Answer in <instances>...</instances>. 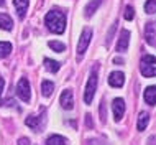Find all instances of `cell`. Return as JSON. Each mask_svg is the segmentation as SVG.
Here are the masks:
<instances>
[{"label":"cell","mask_w":156,"mask_h":145,"mask_svg":"<svg viewBox=\"0 0 156 145\" xmlns=\"http://www.w3.org/2000/svg\"><path fill=\"white\" fill-rule=\"evenodd\" d=\"M100 3H102V0H90V2L86 5V8H84V15H86V17L94 15L95 10L100 7Z\"/></svg>","instance_id":"obj_13"},{"label":"cell","mask_w":156,"mask_h":145,"mask_svg":"<svg viewBox=\"0 0 156 145\" xmlns=\"http://www.w3.org/2000/svg\"><path fill=\"white\" fill-rule=\"evenodd\" d=\"M108 84L113 87H122L125 84V74L122 71H113L108 78Z\"/></svg>","instance_id":"obj_10"},{"label":"cell","mask_w":156,"mask_h":145,"mask_svg":"<svg viewBox=\"0 0 156 145\" xmlns=\"http://www.w3.org/2000/svg\"><path fill=\"white\" fill-rule=\"evenodd\" d=\"M133 17H135V8L133 7H130V5H126L125 8V20H133Z\"/></svg>","instance_id":"obj_23"},{"label":"cell","mask_w":156,"mask_h":145,"mask_svg":"<svg viewBox=\"0 0 156 145\" xmlns=\"http://www.w3.org/2000/svg\"><path fill=\"white\" fill-rule=\"evenodd\" d=\"M86 125L89 127V129H92V127H94V122H92V117L89 116V114L86 116Z\"/></svg>","instance_id":"obj_25"},{"label":"cell","mask_w":156,"mask_h":145,"mask_svg":"<svg viewBox=\"0 0 156 145\" xmlns=\"http://www.w3.org/2000/svg\"><path fill=\"white\" fill-rule=\"evenodd\" d=\"M148 122H150V114L148 112H141L140 117H138V124H136L138 130H145L146 127H148Z\"/></svg>","instance_id":"obj_16"},{"label":"cell","mask_w":156,"mask_h":145,"mask_svg":"<svg viewBox=\"0 0 156 145\" xmlns=\"http://www.w3.org/2000/svg\"><path fill=\"white\" fill-rule=\"evenodd\" d=\"M44 122H46V110L41 109V116H30L25 119V124H27L28 127H31L35 132H41L44 127Z\"/></svg>","instance_id":"obj_4"},{"label":"cell","mask_w":156,"mask_h":145,"mask_svg":"<svg viewBox=\"0 0 156 145\" xmlns=\"http://www.w3.org/2000/svg\"><path fill=\"white\" fill-rule=\"evenodd\" d=\"M5 5V0H0V7H3Z\"/></svg>","instance_id":"obj_29"},{"label":"cell","mask_w":156,"mask_h":145,"mask_svg":"<svg viewBox=\"0 0 156 145\" xmlns=\"http://www.w3.org/2000/svg\"><path fill=\"white\" fill-rule=\"evenodd\" d=\"M112 109H113V117H115V121H122V117H123V114H125V101L122 99V97L113 99Z\"/></svg>","instance_id":"obj_7"},{"label":"cell","mask_w":156,"mask_h":145,"mask_svg":"<svg viewBox=\"0 0 156 145\" xmlns=\"http://www.w3.org/2000/svg\"><path fill=\"white\" fill-rule=\"evenodd\" d=\"M128 45H130V32L128 30H122L119 43H117V51L123 53V51H126V48H128Z\"/></svg>","instance_id":"obj_9"},{"label":"cell","mask_w":156,"mask_h":145,"mask_svg":"<svg viewBox=\"0 0 156 145\" xmlns=\"http://www.w3.org/2000/svg\"><path fill=\"white\" fill-rule=\"evenodd\" d=\"M44 25L48 27L49 32L56 33V35H61L66 30V15L59 10H51L48 12L44 17Z\"/></svg>","instance_id":"obj_1"},{"label":"cell","mask_w":156,"mask_h":145,"mask_svg":"<svg viewBox=\"0 0 156 145\" xmlns=\"http://www.w3.org/2000/svg\"><path fill=\"white\" fill-rule=\"evenodd\" d=\"M41 91H43L44 97H49L54 91V84L51 83V81H43V83H41Z\"/></svg>","instance_id":"obj_17"},{"label":"cell","mask_w":156,"mask_h":145,"mask_svg":"<svg viewBox=\"0 0 156 145\" xmlns=\"http://www.w3.org/2000/svg\"><path fill=\"white\" fill-rule=\"evenodd\" d=\"M18 145H30V139H27V137H22L18 140Z\"/></svg>","instance_id":"obj_27"},{"label":"cell","mask_w":156,"mask_h":145,"mask_svg":"<svg viewBox=\"0 0 156 145\" xmlns=\"http://www.w3.org/2000/svg\"><path fill=\"white\" fill-rule=\"evenodd\" d=\"M0 28L2 30H7V32H10L12 28H13V22H12V18L5 13H0Z\"/></svg>","instance_id":"obj_15"},{"label":"cell","mask_w":156,"mask_h":145,"mask_svg":"<svg viewBox=\"0 0 156 145\" xmlns=\"http://www.w3.org/2000/svg\"><path fill=\"white\" fill-rule=\"evenodd\" d=\"M97 69H99V66H94V68H92V72H90V76H89V81H87L86 92H84V101H86V104H90L92 99H94L95 89H97Z\"/></svg>","instance_id":"obj_2"},{"label":"cell","mask_w":156,"mask_h":145,"mask_svg":"<svg viewBox=\"0 0 156 145\" xmlns=\"http://www.w3.org/2000/svg\"><path fill=\"white\" fill-rule=\"evenodd\" d=\"M99 112H100V121L105 122V117H107V110H105V102H104V101L100 102V109H99Z\"/></svg>","instance_id":"obj_24"},{"label":"cell","mask_w":156,"mask_h":145,"mask_svg":"<svg viewBox=\"0 0 156 145\" xmlns=\"http://www.w3.org/2000/svg\"><path fill=\"white\" fill-rule=\"evenodd\" d=\"M145 38L148 41V45L153 46L154 45V38H156V23L154 22H148L145 27Z\"/></svg>","instance_id":"obj_11"},{"label":"cell","mask_w":156,"mask_h":145,"mask_svg":"<svg viewBox=\"0 0 156 145\" xmlns=\"http://www.w3.org/2000/svg\"><path fill=\"white\" fill-rule=\"evenodd\" d=\"M145 101H146V104L154 106V102H156V87L154 86L146 87V91H145Z\"/></svg>","instance_id":"obj_14"},{"label":"cell","mask_w":156,"mask_h":145,"mask_svg":"<svg viewBox=\"0 0 156 145\" xmlns=\"http://www.w3.org/2000/svg\"><path fill=\"white\" fill-rule=\"evenodd\" d=\"M16 94L23 102H30L31 99V91H30V81L27 78H22L18 81V86H16Z\"/></svg>","instance_id":"obj_6"},{"label":"cell","mask_w":156,"mask_h":145,"mask_svg":"<svg viewBox=\"0 0 156 145\" xmlns=\"http://www.w3.org/2000/svg\"><path fill=\"white\" fill-rule=\"evenodd\" d=\"M44 66H46V69L51 71V72H58V71H59V68H61L59 63H58V61H53V59H49V58L44 59Z\"/></svg>","instance_id":"obj_19"},{"label":"cell","mask_w":156,"mask_h":145,"mask_svg":"<svg viewBox=\"0 0 156 145\" xmlns=\"http://www.w3.org/2000/svg\"><path fill=\"white\" fill-rule=\"evenodd\" d=\"M49 48L53 51H56V53H62V51H66V45L64 43H59V41H49Z\"/></svg>","instance_id":"obj_21"},{"label":"cell","mask_w":156,"mask_h":145,"mask_svg":"<svg viewBox=\"0 0 156 145\" xmlns=\"http://www.w3.org/2000/svg\"><path fill=\"white\" fill-rule=\"evenodd\" d=\"M115 63H119V65H122V63H123V59H122V58H115Z\"/></svg>","instance_id":"obj_28"},{"label":"cell","mask_w":156,"mask_h":145,"mask_svg":"<svg viewBox=\"0 0 156 145\" xmlns=\"http://www.w3.org/2000/svg\"><path fill=\"white\" fill-rule=\"evenodd\" d=\"M90 40H92V30L90 28H84L82 33H81V38H79V43H77V56L79 58L86 53L87 46L90 45Z\"/></svg>","instance_id":"obj_5"},{"label":"cell","mask_w":156,"mask_h":145,"mask_svg":"<svg viewBox=\"0 0 156 145\" xmlns=\"http://www.w3.org/2000/svg\"><path fill=\"white\" fill-rule=\"evenodd\" d=\"M141 74L145 76V78H153L156 74V59L153 54H145V56L141 58Z\"/></svg>","instance_id":"obj_3"},{"label":"cell","mask_w":156,"mask_h":145,"mask_svg":"<svg viewBox=\"0 0 156 145\" xmlns=\"http://www.w3.org/2000/svg\"><path fill=\"white\" fill-rule=\"evenodd\" d=\"M28 2L30 0H13V5L16 8V13H18L20 18H25V15H27V10H28Z\"/></svg>","instance_id":"obj_12"},{"label":"cell","mask_w":156,"mask_h":145,"mask_svg":"<svg viewBox=\"0 0 156 145\" xmlns=\"http://www.w3.org/2000/svg\"><path fill=\"white\" fill-rule=\"evenodd\" d=\"M145 10H146V13H154L156 12V0H148V2L145 3Z\"/></svg>","instance_id":"obj_22"},{"label":"cell","mask_w":156,"mask_h":145,"mask_svg":"<svg viewBox=\"0 0 156 145\" xmlns=\"http://www.w3.org/2000/svg\"><path fill=\"white\" fill-rule=\"evenodd\" d=\"M3 86H5V81L0 76V104H2V92H3Z\"/></svg>","instance_id":"obj_26"},{"label":"cell","mask_w":156,"mask_h":145,"mask_svg":"<svg viewBox=\"0 0 156 145\" xmlns=\"http://www.w3.org/2000/svg\"><path fill=\"white\" fill-rule=\"evenodd\" d=\"M59 101H61V106H62L66 110H71V109L74 107V96H73V91H71V89L62 91Z\"/></svg>","instance_id":"obj_8"},{"label":"cell","mask_w":156,"mask_h":145,"mask_svg":"<svg viewBox=\"0 0 156 145\" xmlns=\"http://www.w3.org/2000/svg\"><path fill=\"white\" fill-rule=\"evenodd\" d=\"M66 143L67 140L64 137H61V135H51L46 140V145H66Z\"/></svg>","instance_id":"obj_18"},{"label":"cell","mask_w":156,"mask_h":145,"mask_svg":"<svg viewBox=\"0 0 156 145\" xmlns=\"http://www.w3.org/2000/svg\"><path fill=\"white\" fill-rule=\"evenodd\" d=\"M12 53V45L8 41H0V58H7Z\"/></svg>","instance_id":"obj_20"}]
</instances>
